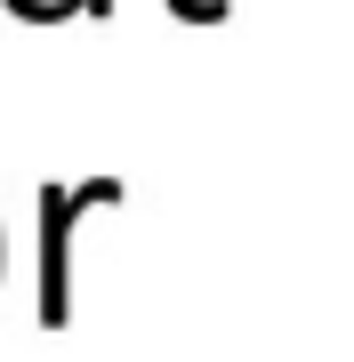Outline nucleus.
Instances as JSON below:
<instances>
[{
  "label": "nucleus",
  "mask_w": 354,
  "mask_h": 362,
  "mask_svg": "<svg viewBox=\"0 0 354 362\" xmlns=\"http://www.w3.org/2000/svg\"><path fill=\"white\" fill-rule=\"evenodd\" d=\"M81 8H89V16H113V0H81Z\"/></svg>",
  "instance_id": "obj_3"
},
{
  "label": "nucleus",
  "mask_w": 354,
  "mask_h": 362,
  "mask_svg": "<svg viewBox=\"0 0 354 362\" xmlns=\"http://www.w3.org/2000/svg\"><path fill=\"white\" fill-rule=\"evenodd\" d=\"M121 202V177H81V185H57V177H40V330H65L73 322V218L81 209H113Z\"/></svg>",
  "instance_id": "obj_1"
},
{
  "label": "nucleus",
  "mask_w": 354,
  "mask_h": 362,
  "mask_svg": "<svg viewBox=\"0 0 354 362\" xmlns=\"http://www.w3.org/2000/svg\"><path fill=\"white\" fill-rule=\"evenodd\" d=\"M170 16H185V25H218L225 0H170Z\"/></svg>",
  "instance_id": "obj_2"
}]
</instances>
